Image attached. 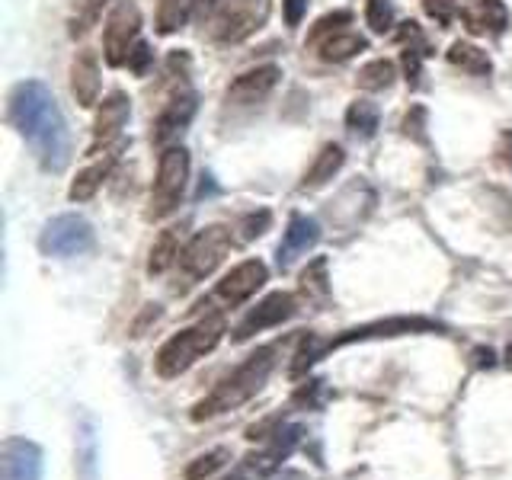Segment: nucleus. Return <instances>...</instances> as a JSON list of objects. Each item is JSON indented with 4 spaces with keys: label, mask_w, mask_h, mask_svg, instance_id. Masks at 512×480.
<instances>
[{
    "label": "nucleus",
    "mask_w": 512,
    "mask_h": 480,
    "mask_svg": "<svg viewBox=\"0 0 512 480\" xmlns=\"http://www.w3.org/2000/svg\"><path fill=\"white\" fill-rule=\"evenodd\" d=\"M132 116V103H128L125 93H109L103 106H100V116H96V125H93V141H90V154H96L100 148H109L112 141L122 135V128Z\"/></svg>",
    "instance_id": "ddd939ff"
},
{
    "label": "nucleus",
    "mask_w": 512,
    "mask_h": 480,
    "mask_svg": "<svg viewBox=\"0 0 512 480\" xmlns=\"http://www.w3.org/2000/svg\"><path fill=\"white\" fill-rule=\"evenodd\" d=\"M231 244H234V234L228 224H208V228H202L180 253L183 276L189 282L208 279L224 263V256L231 253Z\"/></svg>",
    "instance_id": "39448f33"
},
{
    "label": "nucleus",
    "mask_w": 512,
    "mask_h": 480,
    "mask_svg": "<svg viewBox=\"0 0 512 480\" xmlns=\"http://www.w3.org/2000/svg\"><path fill=\"white\" fill-rule=\"evenodd\" d=\"M180 253H183V228H164L157 234L154 247H151L148 272H151V276L167 272L173 263H180Z\"/></svg>",
    "instance_id": "aec40b11"
},
{
    "label": "nucleus",
    "mask_w": 512,
    "mask_h": 480,
    "mask_svg": "<svg viewBox=\"0 0 512 480\" xmlns=\"http://www.w3.org/2000/svg\"><path fill=\"white\" fill-rule=\"evenodd\" d=\"M228 461H231V448H212V452H205V455H199L196 461H192L183 477L186 480H205V477H212L215 471H221Z\"/></svg>",
    "instance_id": "cd10ccee"
},
{
    "label": "nucleus",
    "mask_w": 512,
    "mask_h": 480,
    "mask_svg": "<svg viewBox=\"0 0 512 480\" xmlns=\"http://www.w3.org/2000/svg\"><path fill=\"white\" fill-rule=\"evenodd\" d=\"M295 311H298L295 295H288V292H272V295H266V298H263L260 304H256V308L234 327L231 340H234V343H247V340H253L256 333H263V330H269V327H279V324H285V320H292Z\"/></svg>",
    "instance_id": "1a4fd4ad"
},
{
    "label": "nucleus",
    "mask_w": 512,
    "mask_h": 480,
    "mask_svg": "<svg viewBox=\"0 0 512 480\" xmlns=\"http://www.w3.org/2000/svg\"><path fill=\"white\" fill-rule=\"evenodd\" d=\"M506 365H509V368H512V343H509V346H506Z\"/></svg>",
    "instance_id": "ea45409f"
},
{
    "label": "nucleus",
    "mask_w": 512,
    "mask_h": 480,
    "mask_svg": "<svg viewBox=\"0 0 512 480\" xmlns=\"http://www.w3.org/2000/svg\"><path fill=\"white\" fill-rule=\"evenodd\" d=\"M112 164H116V154H106V157L100 160V164H93V167H87L84 173H77V180L71 183V192H68V196H71L74 202H87V199H93V192L103 186V180L109 176Z\"/></svg>",
    "instance_id": "5701e85b"
},
{
    "label": "nucleus",
    "mask_w": 512,
    "mask_h": 480,
    "mask_svg": "<svg viewBox=\"0 0 512 480\" xmlns=\"http://www.w3.org/2000/svg\"><path fill=\"white\" fill-rule=\"evenodd\" d=\"M10 125L26 138L32 157L45 173H61L71 164V132L55 103L52 90L39 80H23L10 90L7 100Z\"/></svg>",
    "instance_id": "f257e3e1"
},
{
    "label": "nucleus",
    "mask_w": 512,
    "mask_h": 480,
    "mask_svg": "<svg viewBox=\"0 0 512 480\" xmlns=\"http://www.w3.org/2000/svg\"><path fill=\"white\" fill-rule=\"evenodd\" d=\"M429 330H442V324H436V320H429V317H388V320H375V324L340 333L336 340L327 343V349H340L346 343H359V340H375V336H404V333H429Z\"/></svg>",
    "instance_id": "f8f14e48"
},
{
    "label": "nucleus",
    "mask_w": 512,
    "mask_h": 480,
    "mask_svg": "<svg viewBox=\"0 0 512 480\" xmlns=\"http://www.w3.org/2000/svg\"><path fill=\"white\" fill-rule=\"evenodd\" d=\"M109 0H77L74 4V16H71V36H87V32L96 26V20L103 16V7Z\"/></svg>",
    "instance_id": "bb28decb"
},
{
    "label": "nucleus",
    "mask_w": 512,
    "mask_h": 480,
    "mask_svg": "<svg viewBox=\"0 0 512 480\" xmlns=\"http://www.w3.org/2000/svg\"><path fill=\"white\" fill-rule=\"evenodd\" d=\"M269 0H224L215 16V39L224 45H237L250 39L269 20Z\"/></svg>",
    "instance_id": "423d86ee"
},
{
    "label": "nucleus",
    "mask_w": 512,
    "mask_h": 480,
    "mask_svg": "<svg viewBox=\"0 0 512 480\" xmlns=\"http://www.w3.org/2000/svg\"><path fill=\"white\" fill-rule=\"evenodd\" d=\"M301 285H304V292H317L320 298H327V260H314L308 269H304V276H301Z\"/></svg>",
    "instance_id": "2f4dec72"
},
{
    "label": "nucleus",
    "mask_w": 512,
    "mask_h": 480,
    "mask_svg": "<svg viewBox=\"0 0 512 480\" xmlns=\"http://www.w3.org/2000/svg\"><path fill=\"white\" fill-rule=\"evenodd\" d=\"M317 48H320V58L324 61H346L352 55L365 52L368 42L359 36V32L340 29V32H333V36H327L324 42H317Z\"/></svg>",
    "instance_id": "412c9836"
},
{
    "label": "nucleus",
    "mask_w": 512,
    "mask_h": 480,
    "mask_svg": "<svg viewBox=\"0 0 512 480\" xmlns=\"http://www.w3.org/2000/svg\"><path fill=\"white\" fill-rule=\"evenodd\" d=\"M423 48H404V58H400V61H404V74H407V84L410 87H416V84H420V71H423Z\"/></svg>",
    "instance_id": "f704fd0d"
},
{
    "label": "nucleus",
    "mask_w": 512,
    "mask_h": 480,
    "mask_svg": "<svg viewBox=\"0 0 512 480\" xmlns=\"http://www.w3.org/2000/svg\"><path fill=\"white\" fill-rule=\"evenodd\" d=\"M154 52H151V45L148 42H135V48L128 52V71H132L135 77H144V71H148V64H151Z\"/></svg>",
    "instance_id": "72a5a7b5"
},
{
    "label": "nucleus",
    "mask_w": 512,
    "mask_h": 480,
    "mask_svg": "<svg viewBox=\"0 0 512 480\" xmlns=\"http://www.w3.org/2000/svg\"><path fill=\"white\" fill-rule=\"evenodd\" d=\"M378 122H381V112H378L375 103H368V100H356V103L349 106V112H346L349 132L359 135V138H372L378 132Z\"/></svg>",
    "instance_id": "b1692460"
},
{
    "label": "nucleus",
    "mask_w": 512,
    "mask_h": 480,
    "mask_svg": "<svg viewBox=\"0 0 512 480\" xmlns=\"http://www.w3.org/2000/svg\"><path fill=\"white\" fill-rule=\"evenodd\" d=\"M196 109H199V96L196 93H192V90L176 93L173 100L160 109V116L154 122V141L167 144L173 138H180L186 132V125L192 122V116H196Z\"/></svg>",
    "instance_id": "2eb2a0df"
},
{
    "label": "nucleus",
    "mask_w": 512,
    "mask_h": 480,
    "mask_svg": "<svg viewBox=\"0 0 512 480\" xmlns=\"http://www.w3.org/2000/svg\"><path fill=\"white\" fill-rule=\"evenodd\" d=\"M215 4H218V0H192V7H196L199 13H212Z\"/></svg>",
    "instance_id": "58836bf2"
},
{
    "label": "nucleus",
    "mask_w": 512,
    "mask_h": 480,
    "mask_svg": "<svg viewBox=\"0 0 512 480\" xmlns=\"http://www.w3.org/2000/svg\"><path fill=\"white\" fill-rule=\"evenodd\" d=\"M279 77H282V71L276 68V64H263V68H253L247 74H240L228 87V103H237V106L263 103L266 96L276 90Z\"/></svg>",
    "instance_id": "dca6fc26"
},
{
    "label": "nucleus",
    "mask_w": 512,
    "mask_h": 480,
    "mask_svg": "<svg viewBox=\"0 0 512 480\" xmlns=\"http://www.w3.org/2000/svg\"><path fill=\"white\" fill-rule=\"evenodd\" d=\"M93 228L80 215H58L42 228L39 250L45 256H80L93 250Z\"/></svg>",
    "instance_id": "6e6552de"
},
{
    "label": "nucleus",
    "mask_w": 512,
    "mask_h": 480,
    "mask_svg": "<svg viewBox=\"0 0 512 480\" xmlns=\"http://www.w3.org/2000/svg\"><path fill=\"white\" fill-rule=\"evenodd\" d=\"M461 23L474 36H503L509 26V10L503 0H471L461 7Z\"/></svg>",
    "instance_id": "f3484780"
},
{
    "label": "nucleus",
    "mask_w": 512,
    "mask_h": 480,
    "mask_svg": "<svg viewBox=\"0 0 512 480\" xmlns=\"http://www.w3.org/2000/svg\"><path fill=\"white\" fill-rule=\"evenodd\" d=\"M141 32V10L135 0H116L109 10V20L103 29V52L109 68H122L128 61V52L135 48V39Z\"/></svg>",
    "instance_id": "0eeeda50"
},
{
    "label": "nucleus",
    "mask_w": 512,
    "mask_h": 480,
    "mask_svg": "<svg viewBox=\"0 0 512 480\" xmlns=\"http://www.w3.org/2000/svg\"><path fill=\"white\" fill-rule=\"evenodd\" d=\"M394 77H397V71H394V64L391 61H384V58H378V61H368L365 68L359 71V87L362 90H388L391 84H394Z\"/></svg>",
    "instance_id": "a878e982"
},
{
    "label": "nucleus",
    "mask_w": 512,
    "mask_h": 480,
    "mask_svg": "<svg viewBox=\"0 0 512 480\" xmlns=\"http://www.w3.org/2000/svg\"><path fill=\"white\" fill-rule=\"evenodd\" d=\"M45 461L42 448L23 436H13L0 445V480H42Z\"/></svg>",
    "instance_id": "9d476101"
},
{
    "label": "nucleus",
    "mask_w": 512,
    "mask_h": 480,
    "mask_svg": "<svg viewBox=\"0 0 512 480\" xmlns=\"http://www.w3.org/2000/svg\"><path fill=\"white\" fill-rule=\"evenodd\" d=\"M276 352H279V346L256 349L244 365H237L234 372L224 378L212 394L202 397L199 404L192 407V420H196V423L215 420V416L228 413V410H237L240 404H247L250 397L260 394L266 388L272 368H276Z\"/></svg>",
    "instance_id": "f03ea898"
},
{
    "label": "nucleus",
    "mask_w": 512,
    "mask_h": 480,
    "mask_svg": "<svg viewBox=\"0 0 512 480\" xmlns=\"http://www.w3.org/2000/svg\"><path fill=\"white\" fill-rule=\"evenodd\" d=\"M352 23V13L349 10H336V13H327V16H320V20L314 23V29L308 32V45H317V42H324L327 36H333V32H340Z\"/></svg>",
    "instance_id": "c85d7f7f"
},
{
    "label": "nucleus",
    "mask_w": 512,
    "mask_h": 480,
    "mask_svg": "<svg viewBox=\"0 0 512 480\" xmlns=\"http://www.w3.org/2000/svg\"><path fill=\"white\" fill-rule=\"evenodd\" d=\"M266 279H269V269L263 260H244L218 282L215 295H218V301L228 304V308H237V304H244L247 298H253L256 292H260V288L266 285Z\"/></svg>",
    "instance_id": "9b49d317"
},
{
    "label": "nucleus",
    "mask_w": 512,
    "mask_h": 480,
    "mask_svg": "<svg viewBox=\"0 0 512 480\" xmlns=\"http://www.w3.org/2000/svg\"><path fill=\"white\" fill-rule=\"evenodd\" d=\"M343 160H346V151L340 148V144H324V148H320V154L314 157V164L308 167V173H304L301 192H311V189L327 186L333 176L340 173Z\"/></svg>",
    "instance_id": "6ab92c4d"
},
{
    "label": "nucleus",
    "mask_w": 512,
    "mask_h": 480,
    "mask_svg": "<svg viewBox=\"0 0 512 480\" xmlns=\"http://www.w3.org/2000/svg\"><path fill=\"white\" fill-rule=\"evenodd\" d=\"M224 336V320L215 317H205L199 324H192L180 333H173L170 340L157 349L154 356V372L157 378H180L183 372H189L202 356H208Z\"/></svg>",
    "instance_id": "7ed1b4c3"
},
{
    "label": "nucleus",
    "mask_w": 512,
    "mask_h": 480,
    "mask_svg": "<svg viewBox=\"0 0 512 480\" xmlns=\"http://www.w3.org/2000/svg\"><path fill=\"white\" fill-rule=\"evenodd\" d=\"M282 13H285V26L295 29L304 20V13H308V0H282Z\"/></svg>",
    "instance_id": "e433bc0d"
},
{
    "label": "nucleus",
    "mask_w": 512,
    "mask_h": 480,
    "mask_svg": "<svg viewBox=\"0 0 512 480\" xmlns=\"http://www.w3.org/2000/svg\"><path fill=\"white\" fill-rule=\"evenodd\" d=\"M320 240V224L308 215H292L288 218V228L282 234V244L276 250V263L279 269H292V263L298 260V256L308 253L314 244Z\"/></svg>",
    "instance_id": "4468645a"
},
{
    "label": "nucleus",
    "mask_w": 512,
    "mask_h": 480,
    "mask_svg": "<svg viewBox=\"0 0 512 480\" xmlns=\"http://www.w3.org/2000/svg\"><path fill=\"white\" fill-rule=\"evenodd\" d=\"M426 109H420V106H413L410 112H407V119H404V135H413L416 141H423L426 144Z\"/></svg>",
    "instance_id": "c9c22d12"
},
{
    "label": "nucleus",
    "mask_w": 512,
    "mask_h": 480,
    "mask_svg": "<svg viewBox=\"0 0 512 480\" xmlns=\"http://www.w3.org/2000/svg\"><path fill=\"white\" fill-rule=\"evenodd\" d=\"M224 480H247L244 474H234V477H224Z\"/></svg>",
    "instance_id": "a19ab883"
},
{
    "label": "nucleus",
    "mask_w": 512,
    "mask_h": 480,
    "mask_svg": "<svg viewBox=\"0 0 512 480\" xmlns=\"http://www.w3.org/2000/svg\"><path fill=\"white\" fill-rule=\"evenodd\" d=\"M448 64H455V68L468 71L474 77H487L493 71L490 55L484 52V48L471 45V42H455L452 48H448Z\"/></svg>",
    "instance_id": "4be33fe9"
},
{
    "label": "nucleus",
    "mask_w": 512,
    "mask_h": 480,
    "mask_svg": "<svg viewBox=\"0 0 512 480\" xmlns=\"http://www.w3.org/2000/svg\"><path fill=\"white\" fill-rule=\"evenodd\" d=\"M496 154H500V164L503 167H512V132H506L500 138V144H496Z\"/></svg>",
    "instance_id": "4c0bfd02"
},
{
    "label": "nucleus",
    "mask_w": 512,
    "mask_h": 480,
    "mask_svg": "<svg viewBox=\"0 0 512 480\" xmlns=\"http://www.w3.org/2000/svg\"><path fill=\"white\" fill-rule=\"evenodd\" d=\"M365 20H368V29L378 32V36H384V32L394 26V7H391V0H368Z\"/></svg>",
    "instance_id": "c756f323"
},
{
    "label": "nucleus",
    "mask_w": 512,
    "mask_h": 480,
    "mask_svg": "<svg viewBox=\"0 0 512 480\" xmlns=\"http://www.w3.org/2000/svg\"><path fill=\"white\" fill-rule=\"evenodd\" d=\"M71 90L77 106L84 109H90L96 103V96H100V61H96L90 48H84L71 64Z\"/></svg>",
    "instance_id": "a211bd4d"
},
{
    "label": "nucleus",
    "mask_w": 512,
    "mask_h": 480,
    "mask_svg": "<svg viewBox=\"0 0 512 480\" xmlns=\"http://www.w3.org/2000/svg\"><path fill=\"white\" fill-rule=\"evenodd\" d=\"M192 0H157V32L160 36H170V32L183 29L189 20Z\"/></svg>",
    "instance_id": "393cba45"
},
{
    "label": "nucleus",
    "mask_w": 512,
    "mask_h": 480,
    "mask_svg": "<svg viewBox=\"0 0 512 480\" xmlns=\"http://www.w3.org/2000/svg\"><path fill=\"white\" fill-rule=\"evenodd\" d=\"M186 180H189V151L180 148V144H170L157 160V180H154L151 205H148L151 221H160L170 212H176V205L183 202Z\"/></svg>",
    "instance_id": "20e7f679"
},
{
    "label": "nucleus",
    "mask_w": 512,
    "mask_h": 480,
    "mask_svg": "<svg viewBox=\"0 0 512 480\" xmlns=\"http://www.w3.org/2000/svg\"><path fill=\"white\" fill-rule=\"evenodd\" d=\"M423 10L429 13V20H436L439 26H448L458 13V0H423Z\"/></svg>",
    "instance_id": "473e14b6"
},
{
    "label": "nucleus",
    "mask_w": 512,
    "mask_h": 480,
    "mask_svg": "<svg viewBox=\"0 0 512 480\" xmlns=\"http://www.w3.org/2000/svg\"><path fill=\"white\" fill-rule=\"evenodd\" d=\"M269 224H272V212L269 208H260V212H250L240 218L237 224V231H240V240H253V237H263L269 231Z\"/></svg>",
    "instance_id": "7c9ffc66"
}]
</instances>
